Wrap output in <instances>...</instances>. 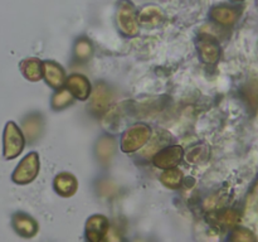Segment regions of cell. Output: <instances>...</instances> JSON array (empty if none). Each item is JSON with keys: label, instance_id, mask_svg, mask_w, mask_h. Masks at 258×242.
<instances>
[{"label": "cell", "instance_id": "ffe728a7", "mask_svg": "<svg viewBox=\"0 0 258 242\" xmlns=\"http://www.w3.org/2000/svg\"><path fill=\"white\" fill-rule=\"evenodd\" d=\"M160 182L165 187L171 189H176L181 186V182H183V173H181L179 169L170 168L165 169L163 174L160 175Z\"/></svg>", "mask_w": 258, "mask_h": 242}, {"label": "cell", "instance_id": "4fadbf2b", "mask_svg": "<svg viewBox=\"0 0 258 242\" xmlns=\"http://www.w3.org/2000/svg\"><path fill=\"white\" fill-rule=\"evenodd\" d=\"M54 189L59 196L72 197L77 192L78 182L73 174L63 171L54 178Z\"/></svg>", "mask_w": 258, "mask_h": 242}, {"label": "cell", "instance_id": "277c9868", "mask_svg": "<svg viewBox=\"0 0 258 242\" xmlns=\"http://www.w3.org/2000/svg\"><path fill=\"white\" fill-rule=\"evenodd\" d=\"M38 173H39V156L37 153H30L15 168L12 179L17 184H28L37 178Z\"/></svg>", "mask_w": 258, "mask_h": 242}, {"label": "cell", "instance_id": "7c38bea8", "mask_svg": "<svg viewBox=\"0 0 258 242\" xmlns=\"http://www.w3.org/2000/svg\"><path fill=\"white\" fill-rule=\"evenodd\" d=\"M43 133V118L39 113H30L23 121V134L29 143H34Z\"/></svg>", "mask_w": 258, "mask_h": 242}, {"label": "cell", "instance_id": "44dd1931", "mask_svg": "<svg viewBox=\"0 0 258 242\" xmlns=\"http://www.w3.org/2000/svg\"><path fill=\"white\" fill-rule=\"evenodd\" d=\"M73 102V95L68 90H59L52 97V107L59 111Z\"/></svg>", "mask_w": 258, "mask_h": 242}, {"label": "cell", "instance_id": "cb8c5ba5", "mask_svg": "<svg viewBox=\"0 0 258 242\" xmlns=\"http://www.w3.org/2000/svg\"><path fill=\"white\" fill-rule=\"evenodd\" d=\"M231 241H239V242H244V241H254L256 237L254 234L252 233L249 229L247 228H237L232 232L231 237H229Z\"/></svg>", "mask_w": 258, "mask_h": 242}, {"label": "cell", "instance_id": "6da1fadb", "mask_svg": "<svg viewBox=\"0 0 258 242\" xmlns=\"http://www.w3.org/2000/svg\"><path fill=\"white\" fill-rule=\"evenodd\" d=\"M151 136L150 126L139 123L130 126L121 136V150L123 153H135L143 148Z\"/></svg>", "mask_w": 258, "mask_h": 242}, {"label": "cell", "instance_id": "7402d4cb", "mask_svg": "<svg viewBox=\"0 0 258 242\" xmlns=\"http://www.w3.org/2000/svg\"><path fill=\"white\" fill-rule=\"evenodd\" d=\"M93 53L92 44L88 39H80L75 45V54L76 58L81 62H86L91 58Z\"/></svg>", "mask_w": 258, "mask_h": 242}, {"label": "cell", "instance_id": "d4e9b609", "mask_svg": "<svg viewBox=\"0 0 258 242\" xmlns=\"http://www.w3.org/2000/svg\"><path fill=\"white\" fill-rule=\"evenodd\" d=\"M236 2H243V0H236Z\"/></svg>", "mask_w": 258, "mask_h": 242}, {"label": "cell", "instance_id": "30bf717a", "mask_svg": "<svg viewBox=\"0 0 258 242\" xmlns=\"http://www.w3.org/2000/svg\"><path fill=\"white\" fill-rule=\"evenodd\" d=\"M43 76L48 85L53 88H60L66 83L64 70L53 60L43 62Z\"/></svg>", "mask_w": 258, "mask_h": 242}, {"label": "cell", "instance_id": "d6986e66", "mask_svg": "<svg viewBox=\"0 0 258 242\" xmlns=\"http://www.w3.org/2000/svg\"><path fill=\"white\" fill-rule=\"evenodd\" d=\"M169 139H170V134L166 133L165 130H158L151 139V141H149V145L144 149V155L150 156L153 154H156L168 143Z\"/></svg>", "mask_w": 258, "mask_h": 242}, {"label": "cell", "instance_id": "5bb4252c", "mask_svg": "<svg viewBox=\"0 0 258 242\" xmlns=\"http://www.w3.org/2000/svg\"><path fill=\"white\" fill-rule=\"evenodd\" d=\"M239 17L238 9L228 5H219L212 9L211 18L218 24L228 27V25L234 24Z\"/></svg>", "mask_w": 258, "mask_h": 242}, {"label": "cell", "instance_id": "9c48e42d", "mask_svg": "<svg viewBox=\"0 0 258 242\" xmlns=\"http://www.w3.org/2000/svg\"><path fill=\"white\" fill-rule=\"evenodd\" d=\"M66 83H67L68 91L78 100L85 101L91 95V85L87 77L83 75H78V73L71 75L70 77L66 78Z\"/></svg>", "mask_w": 258, "mask_h": 242}, {"label": "cell", "instance_id": "ac0fdd59", "mask_svg": "<svg viewBox=\"0 0 258 242\" xmlns=\"http://www.w3.org/2000/svg\"><path fill=\"white\" fill-rule=\"evenodd\" d=\"M186 161L190 164L204 163L209 158V146L207 144H197L186 151Z\"/></svg>", "mask_w": 258, "mask_h": 242}, {"label": "cell", "instance_id": "484cf974", "mask_svg": "<svg viewBox=\"0 0 258 242\" xmlns=\"http://www.w3.org/2000/svg\"><path fill=\"white\" fill-rule=\"evenodd\" d=\"M257 4H258V0H257Z\"/></svg>", "mask_w": 258, "mask_h": 242}, {"label": "cell", "instance_id": "9a60e30c", "mask_svg": "<svg viewBox=\"0 0 258 242\" xmlns=\"http://www.w3.org/2000/svg\"><path fill=\"white\" fill-rule=\"evenodd\" d=\"M13 226L23 237H33L38 232L37 222L25 213H15L13 216Z\"/></svg>", "mask_w": 258, "mask_h": 242}, {"label": "cell", "instance_id": "ba28073f", "mask_svg": "<svg viewBox=\"0 0 258 242\" xmlns=\"http://www.w3.org/2000/svg\"><path fill=\"white\" fill-rule=\"evenodd\" d=\"M108 229V219L101 214L90 217L86 223V238L91 242H100L105 238Z\"/></svg>", "mask_w": 258, "mask_h": 242}, {"label": "cell", "instance_id": "8992f818", "mask_svg": "<svg viewBox=\"0 0 258 242\" xmlns=\"http://www.w3.org/2000/svg\"><path fill=\"white\" fill-rule=\"evenodd\" d=\"M113 96L110 87L106 83L98 82L95 86V90L91 97V110L95 113H103L107 111Z\"/></svg>", "mask_w": 258, "mask_h": 242}, {"label": "cell", "instance_id": "5b68a950", "mask_svg": "<svg viewBox=\"0 0 258 242\" xmlns=\"http://www.w3.org/2000/svg\"><path fill=\"white\" fill-rule=\"evenodd\" d=\"M184 150L179 145H171L168 148H164L159 150L154 155L153 163L156 168L160 169H170L175 168L180 160L183 159Z\"/></svg>", "mask_w": 258, "mask_h": 242}, {"label": "cell", "instance_id": "7a4b0ae2", "mask_svg": "<svg viewBox=\"0 0 258 242\" xmlns=\"http://www.w3.org/2000/svg\"><path fill=\"white\" fill-rule=\"evenodd\" d=\"M25 139L23 131L15 125V123L9 121L5 125L4 130V156L10 160L19 155L24 149Z\"/></svg>", "mask_w": 258, "mask_h": 242}, {"label": "cell", "instance_id": "8fae6325", "mask_svg": "<svg viewBox=\"0 0 258 242\" xmlns=\"http://www.w3.org/2000/svg\"><path fill=\"white\" fill-rule=\"evenodd\" d=\"M164 12L161 8L156 5H146L139 12L138 22L143 24L144 27H158L164 22Z\"/></svg>", "mask_w": 258, "mask_h": 242}, {"label": "cell", "instance_id": "2e32d148", "mask_svg": "<svg viewBox=\"0 0 258 242\" xmlns=\"http://www.w3.org/2000/svg\"><path fill=\"white\" fill-rule=\"evenodd\" d=\"M43 63L38 58H25L20 62L23 76L30 82H37L43 77Z\"/></svg>", "mask_w": 258, "mask_h": 242}, {"label": "cell", "instance_id": "603a6c76", "mask_svg": "<svg viewBox=\"0 0 258 242\" xmlns=\"http://www.w3.org/2000/svg\"><path fill=\"white\" fill-rule=\"evenodd\" d=\"M217 221H218L219 223L224 224V226L231 227L239 221V214L237 211L228 209V211L221 212V213L218 214V218H217Z\"/></svg>", "mask_w": 258, "mask_h": 242}, {"label": "cell", "instance_id": "52a82bcc", "mask_svg": "<svg viewBox=\"0 0 258 242\" xmlns=\"http://www.w3.org/2000/svg\"><path fill=\"white\" fill-rule=\"evenodd\" d=\"M198 48L203 62L208 63V65H214L218 62L219 57H221V47L216 38L212 37L211 34H203L199 39Z\"/></svg>", "mask_w": 258, "mask_h": 242}, {"label": "cell", "instance_id": "e0dca14e", "mask_svg": "<svg viewBox=\"0 0 258 242\" xmlns=\"http://www.w3.org/2000/svg\"><path fill=\"white\" fill-rule=\"evenodd\" d=\"M115 139L111 138V136H102L100 139V141L96 145V154H97V158L101 161V164L108 165L111 163L113 154H115Z\"/></svg>", "mask_w": 258, "mask_h": 242}, {"label": "cell", "instance_id": "3957f363", "mask_svg": "<svg viewBox=\"0 0 258 242\" xmlns=\"http://www.w3.org/2000/svg\"><path fill=\"white\" fill-rule=\"evenodd\" d=\"M116 19H117L118 29H120L122 34L127 35V37H134V35L139 33L135 8H134V5L128 0H121L120 2Z\"/></svg>", "mask_w": 258, "mask_h": 242}]
</instances>
